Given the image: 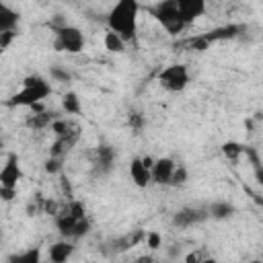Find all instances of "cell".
Instances as JSON below:
<instances>
[{
    "mask_svg": "<svg viewBox=\"0 0 263 263\" xmlns=\"http://www.w3.org/2000/svg\"><path fill=\"white\" fill-rule=\"evenodd\" d=\"M138 12H140V4L136 0L117 2L107 14L109 31L117 33L125 43L132 41L136 37V33H138Z\"/></svg>",
    "mask_w": 263,
    "mask_h": 263,
    "instance_id": "cell-1",
    "label": "cell"
},
{
    "mask_svg": "<svg viewBox=\"0 0 263 263\" xmlns=\"http://www.w3.org/2000/svg\"><path fill=\"white\" fill-rule=\"evenodd\" d=\"M55 228L62 234V238L68 240L86 236L90 232V220L86 216L84 205L80 201H70L64 210L55 214Z\"/></svg>",
    "mask_w": 263,
    "mask_h": 263,
    "instance_id": "cell-2",
    "label": "cell"
},
{
    "mask_svg": "<svg viewBox=\"0 0 263 263\" xmlns=\"http://www.w3.org/2000/svg\"><path fill=\"white\" fill-rule=\"evenodd\" d=\"M51 95V84L47 78L39 76V74H29L23 78V88L18 92H14L8 101V105L12 107H37L41 105V101H45Z\"/></svg>",
    "mask_w": 263,
    "mask_h": 263,
    "instance_id": "cell-3",
    "label": "cell"
},
{
    "mask_svg": "<svg viewBox=\"0 0 263 263\" xmlns=\"http://www.w3.org/2000/svg\"><path fill=\"white\" fill-rule=\"evenodd\" d=\"M148 12L162 25V29L168 35H179V33H183L187 29V23L181 18L177 0H160L156 4H150Z\"/></svg>",
    "mask_w": 263,
    "mask_h": 263,
    "instance_id": "cell-4",
    "label": "cell"
},
{
    "mask_svg": "<svg viewBox=\"0 0 263 263\" xmlns=\"http://www.w3.org/2000/svg\"><path fill=\"white\" fill-rule=\"evenodd\" d=\"M53 49L66 53H80L84 49V33L74 25H60L53 29Z\"/></svg>",
    "mask_w": 263,
    "mask_h": 263,
    "instance_id": "cell-5",
    "label": "cell"
},
{
    "mask_svg": "<svg viewBox=\"0 0 263 263\" xmlns=\"http://www.w3.org/2000/svg\"><path fill=\"white\" fill-rule=\"evenodd\" d=\"M189 80H191V76H189V70L185 64H171V66L162 68L158 74V84L168 92H183L187 88Z\"/></svg>",
    "mask_w": 263,
    "mask_h": 263,
    "instance_id": "cell-6",
    "label": "cell"
},
{
    "mask_svg": "<svg viewBox=\"0 0 263 263\" xmlns=\"http://www.w3.org/2000/svg\"><path fill=\"white\" fill-rule=\"evenodd\" d=\"M21 179H23V168L18 164L16 154H8V158H6V162L2 164V171H0V187L16 189Z\"/></svg>",
    "mask_w": 263,
    "mask_h": 263,
    "instance_id": "cell-7",
    "label": "cell"
},
{
    "mask_svg": "<svg viewBox=\"0 0 263 263\" xmlns=\"http://www.w3.org/2000/svg\"><path fill=\"white\" fill-rule=\"evenodd\" d=\"M205 218H210V212L203 210V208H181L175 216H173V224L177 228H191V226H197L201 224Z\"/></svg>",
    "mask_w": 263,
    "mask_h": 263,
    "instance_id": "cell-8",
    "label": "cell"
},
{
    "mask_svg": "<svg viewBox=\"0 0 263 263\" xmlns=\"http://www.w3.org/2000/svg\"><path fill=\"white\" fill-rule=\"evenodd\" d=\"M177 166L179 164L173 158H168V156L156 158L154 160V166H152V183H156V185H171Z\"/></svg>",
    "mask_w": 263,
    "mask_h": 263,
    "instance_id": "cell-9",
    "label": "cell"
},
{
    "mask_svg": "<svg viewBox=\"0 0 263 263\" xmlns=\"http://www.w3.org/2000/svg\"><path fill=\"white\" fill-rule=\"evenodd\" d=\"M113 164H115V150L111 146H107V144L97 146L95 152H92V168H95V173L97 175H107V173H111Z\"/></svg>",
    "mask_w": 263,
    "mask_h": 263,
    "instance_id": "cell-10",
    "label": "cell"
},
{
    "mask_svg": "<svg viewBox=\"0 0 263 263\" xmlns=\"http://www.w3.org/2000/svg\"><path fill=\"white\" fill-rule=\"evenodd\" d=\"M177 6H179V12H181V18L187 23V27L197 21L199 16L205 14V2L203 0H177Z\"/></svg>",
    "mask_w": 263,
    "mask_h": 263,
    "instance_id": "cell-11",
    "label": "cell"
},
{
    "mask_svg": "<svg viewBox=\"0 0 263 263\" xmlns=\"http://www.w3.org/2000/svg\"><path fill=\"white\" fill-rule=\"evenodd\" d=\"M129 179H132L134 185L140 187V189H144V187H148V185L152 183V171L144 164L142 156L132 158V162H129Z\"/></svg>",
    "mask_w": 263,
    "mask_h": 263,
    "instance_id": "cell-12",
    "label": "cell"
},
{
    "mask_svg": "<svg viewBox=\"0 0 263 263\" xmlns=\"http://www.w3.org/2000/svg\"><path fill=\"white\" fill-rule=\"evenodd\" d=\"M72 253H74V242L68 240V238H62V240H58V242H53L49 247L47 257H49L51 263H68Z\"/></svg>",
    "mask_w": 263,
    "mask_h": 263,
    "instance_id": "cell-13",
    "label": "cell"
},
{
    "mask_svg": "<svg viewBox=\"0 0 263 263\" xmlns=\"http://www.w3.org/2000/svg\"><path fill=\"white\" fill-rule=\"evenodd\" d=\"M18 12L14 8H10L8 4L0 2V33H10L16 31L18 27Z\"/></svg>",
    "mask_w": 263,
    "mask_h": 263,
    "instance_id": "cell-14",
    "label": "cell"
},
{
    "mask_svg": "<svg viewBox=\"0 0 263 263\" xmlns=\"http://www.w3.org/2000/svg\"><path fill=\"white\" fill-rule=\"evenodd\" d=\"M8 263H41V249L39 247H31L27 251L12 253L8 257Z\"/></svg>",
    "mask_w": 263,
    "mask_h": 263,
    "instance_id": "cell-15",
    "label": "cell"
},
{
    "mask_svg": "<svg viewBox=\"0 0 263 263\" xmlns=\"http://www.w3.org/2000/svg\"><path fill=\"white\" fill-rule=\"evenodd\" d=\"M208 212H210V216L216 218V220H226V218H230V216L234 214V205L228 203V201H216V203L210 205Z\"/></svg>",
    "mask_w": 263,
    "mask_h": 263,
    "instance_id": "cell-16",
    "label": "cell"
},
{
    "mask_svg": "<svg viewBox=\"0 0 263 263\" xmlns=\"http://www.w3.org/2000/svg\"><path fill=\"white\" fill-rule=\"evenodd\" d=\"M105 49L111 51V53H123L125 51V41L117 33L107 31L105 33Z\"/></svg>",
    "mask_w": 263,
    "mask_h": 263,
    "instance_id": "cell-17",
    "label": "cell"
},
{
    "mask_svg": "<svg viewBox=\"0 0 263 263\" xmlns=\"http://www.w3.org/2000/svg\"><path fill=\"white\" fill-rule=\"evenodd\" d=\"M62 107L68 115H80V111H82V105H80V99L76 92H66L62 99Z\"/></svg>",
    "mask_w": 263,
    "mask_h": 263,
    "instance_id": "cell-18",
    "label": "cell"
},
{
    "mask_svg": "<svg viewBox=\"0 0 263 263\" xmlns=\"http://www.w3.org/2000/svg\"><path fill=\"white\" fill-rule=\"evenodd\" d=\"M222 152H224V156H226L228 160H238V156L242 154V146L236 144V142H226V144L222 146Z\"/></svg>",
    "mask_w": 263,
    "mask_h": 263,
    "instance_id": "cell-19",
    "label": "cell"
},
{
    "mask_svg": "<svg viewBox=\"0 0 263 263\" xmlns=\"http://www.w3.org/2000/svg\"><path fill=\"white\" fill-rule=\"evenodd\" d=\"M187 177H189L187 168H185L183 164H179V166H177V171H175V175H173L171 185H173V187H181V185H185V183H187Z\"/></svg>",
    "mask_w": 263,
    "mask_h": 263,
    "instance_id": "cell-20",
    "label": "cell"
},
{
    "mask_svg": "<svg viewBox=\"0 0 263 263\" xmlns=\"http://www.w3.org/2000/svg\"><path fill=\"white\" fill-rule=\"evenodd\" d=\"M51 78H55V80H62V82H68L70 80V72H66V70H60V68H51Z\"/></svg>",
    "mask_w": 263,
    "mask_h": 263,
    "instance_id": "cell-21",
    "label": "cell"
},
{
    "mask_svg": "<svg viewBox=\"0 0 263 263\" xmlns=\"http://www.w3.org/2000/svg\"><path fill=\"white\" fill-rule=\"evenodd\" d=\"M129 125H132L134 129H142V125H144V117H142L140 113L132 111V113H129Z\"/></svg>",
    "mask_w": 263,
    "mask_h": 263,
    "instance_id": "cell-22",
    "label": "cell"
},
{
    "mask_svg": "<svg viewBox=\"0 0 263 263\" xmlns=\"http://www.w3.org/2000/svg\"><path fill=\"white\" fill-rule=\"evenodd\" d=\"M16 37V31H10V33H0V49L4 51L8 47V43Z\"/></svg>",
    "mask_w": 263,
    "mask_h": 263,
    "instance_id": "cell-23",
    "label": "cell"
},
{
    "mask_svg": "<svg viewBox=\"0 0 263 263\" xmlns=\"http://www.w3.org/2000/svg\"><path fill=\"white\" fill-rule=\"evenodd\" d=\"M146 240H148V247H150L152 251L160 247V234H158V232H148V238H146Z\"/></svg>",
    "mask_w": 263,
    "mask_h": 263,
    "instance_id": "cell-24",
    "label": "cell"
},
{
    "mask_svg": "<svg viewBox=\"0 0 263 263\" xmlns=\"http://www.w3.org/2000/svg\"><path fill=\"white\" fill-rule=\"evenodd\" d=\"M45 171H47V173L60 171V158H49V160L45 162Z\"/></svg>",
    "mask_w": 263,
    "mask_h": 263,
    "instance_id": "cell-25",
    "label": "cell"
},
{
    "mask_svg": "<svg viewBox=\"0 0 263 263\" xmlns=\"http://www.w3.org/2000/svg\"><path fill=\"white\" fill-rule=\"evenodd\" d=\"M0 195H2L4 201H10L16 195V189H4V187H0Z\"/></svg>",
    "mask_w": 263,
    "mask_h": 263,
    "instance_id": "cell-26",
    "label": "cell"
},
{
    "mask_svg": "<svg viewBox=\"0 0 263 263\" xmlns=\"http://www.w3.org/2000/svg\"><path fill=\"white\" fill-rule=\"evenodd\" d=\"M255 177H257V181L263 185V166H261L259 162H255Z\"/></svg>",
    "mask_w": 263,
    "mask_h": 263,
    "instance_id": "cell-27",
    "label": "cell"
},
{
    "mask_svg": "<svg viewBox=\"0 0 263 263\" xmlns=\"http://www.w3.org/2000/svg\"><path fill=\"white\" fill-rule=\"evenodd\" d=\"M136 263H154V259H152L150 255H144V257H138Z\"/></svg>",
    "mask_w": 263,
    "mask_h": 263,
    "instance_id": "cell-28",
    "label": "cell"
},
{
    "mask_svg": "<svg viewBox=\"0 0 263 263\" xmlns=\"http://www.w3.org/2000/svg\"><path fill=\"white\" fill-rule=\"evenodd\" d=\"M197 263H218V261L212 259V257H205V259H201V261H197Z\"/></svg>",
    "mask_w": 263,
    "mask_h": 263,
    "instance_id": "cell-29",
    "label": "cell"
},
{
    "mask_svg": "<svg viewBox=\"0 0 263 263\" xmlns=\"http://www.w3.org/2000/svg\"><path fill=\"white\" fill-rule=\"evenodd\" d=\"M249 263H261V261H249Z\"/></svg>",
    "mask_w": 263,
    "mask_h": 263,
    "instance_id": "cell-30",
    "label": "cell"
}]
</instances>
